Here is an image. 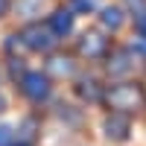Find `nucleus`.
<instances>
[{
	"mask_svg": "<svg viewBox=\"0 0 146 146\" xmlns=\"http://www.w3.org/2000/svg\"><path fill=\"white\" fill-rule=\"evenodd\" d=\"M131 47H135L137 53H143V56H146V35H137V38H135V44H131Z\"/></svg>",
	"mask_w": 146,
	"mask_h": 146,
	"instance_id": "15",
	"label": "nucleus"
},
{
	"mask_svg": "<svg viewBox=\"0 0 146 146\" xmlns=\"http://www.w3.org/2000/svg\"><path fill=\"white\" fill-rule=\"evenodd\" d=\"M18 38L29 47V50H38V53H47V50H53L56 41H58V35L50 29V23H29L27 29H23Z\"/></svg>",
	"mask_w": 146,
	"mask_h": 146,
	"instance_id": "2",
	"label": "nucleus"
},
{
	"mask_svg": "<svg viewBox=\"0 0 146 146\" xmlns=\"http://www.w3.org/2000/svg\"><path fill=\"white\" fill-rule=\"evenodd\" d=\"M9 140H12V129L0 126V146H9Z\"/></svg>",
	"mask_w": 146,
	"mask_h": 146,
	"instance_id": "14",
	"label": "nucleus"
},
{
	"mask_svg": "<svg viewBox=\"0 0 146 146\" xmlns=\"http://www.w3.org/2000/svg\"><path fill=\"white\" fill-rule=\"evenodd\" d=\"M3 108H6V100H3V96H0V111H3Z\"/></svg>",
	"mask_w": 146,
	"mask_h": 146,
	"instance_id": "18",
	"label": "nucleus"
},
{
	"mask_svg": "<svg viewBox=\"0 0 146 146\" xmlns=\"http://www.w3.org/2000/svg\"><path fill=\"white\" fill-rule=\"evenodd\" d=\"M135 23H137V32H140V35H146V12H140V15L135 18Z\"/></svg>",
	"mask_w": 146,
	"mask_h": 146,
	"instance_id": "16",
	"label": "nucleus"
},
{
	"mask_svg": "<svg viewBox=\"0 0 146 146\" xmlns=\"http://www.w3.org/2000/svg\"><path fill=\"white\" fill-rule=\"evenodd\" d=\"M35 120H23V126H21V143H29L32 140V135H35Z\"/></svg>",
	"mask_w": 146,
	"mask_h": 146,
	"instance_id": "12",
	"label": "nucleus"
},
{
	"mask_svg": "<svg viewBox=\"0 0 146 146\" xmlns=\"http://www.w3.org/2000/svg\"><path fill=\"white\" fill-rule=\"evenodd\" d=\"M6 9H9V0H0V18L6 15Z\"/></svg>",
	"mask_w": 146,
	"mask_h": 146,
	"instance_id": "17",
	"label": "nucleus"
},
{
	"mask_svg": "<svg viewBox=\"0 0 146 146\" xmlns=\"http://www.w3.org/2000/svg\"><path fill=\"white\" fill-rule=\"evenodd\" d=\"M94 0H73V12H91Z\"/></svg>",
	"mask_w": 146,
	"mask_h": 146,
	"instance_id": "13",
	"label": "nucleus"
},
{
	"mask_svg": "<svg viewBox=\"0 0 146 146\" xmlns=\"http://www.w3.org/2000/svg\"><path fill=\"white\" fill-rule=\"evenodd\" d=\"M9 73H12V79H18V82H21L29 70L23 67V62H21V58H12V62H9Z\"/></svg>",
	"mask_w": 146,
	"mask_h": 146,
	"instance_id": "11",
	"label": "nucleus"
},
{
	"mask_svg": "<svg viewBox=\"0 0 146 146\" xmlns=\"http://www.w3.org/2000/svg\"><path fill=\"white\" fill-rule=\"evenodd\" d=\"M50 29L62 38V35H70L73 29V9H56L50 15Z\"/></svg>",
	"mask_w": 146,
	"mask_h": 146,
	"instance_id": "7",
	"label": "nucleus"
},
{
	"mask_svg": "<svg viewBox=\"0 0 146 146\" xmlns=\"http://www.w3.org/2000/svg\"><path fill=\"white\" fill-rule=\"evenodd\" d=\"M76 94L82 96V100H88V102H100L102 96H105V91L96 85V79H82L76 85Z\"/></svg>",
	"mask_w": 146,
	"mask_h": 146,
	"instance_id": "8",
	"label": "nucleus"
},
{
	"mask_svg": "<svg viewBox=\"0 0 146 146\" xmlns=\"http://www.w3.org/2000/svg\"><path fill=\"white\" fill-rule=\"evenodd\" d=\"M9 146H29V143H21V140H18V143H9Z\"/></svg>",
	"mask_w": 146,
	"mask_h": 146,
	"instance_id": "19",
	"label": "nucleus"
},
{
	"mask_svg": "<svg viewBox=\"0 0 146 146\" xmlns=\"http://www.w3.org/2000/svg\"><path fill=\"white\" fill-rule=\"evenodd\" d=\"M102 100L117 114H135L146 105V91H143L140 82H120V85H111L105 91Z\"/></svg>",
	"mask_w": 146,
	"mask_h": 146,
	"instance_id": "1",
	"label": "nucleus"
},
{
	"mask_svg": "<svg viewBox=\"0 0 146 146\" xmlns=\"http://www.w3.org/2000/svg\"><path fill=\"white\" fill-rule=\"evenodd\" d=\"M102 131H105L108 140H117V143L129 140V135H131V120H129V114L111 111V114L105 117V123H102Z\"/></svg>",
	"mask_w": 146,
	"mask_h": 146,
	"instance_id": "4",
	"label": "nucleus"
},
{
	"mask_svg": "<svg viewBox=\"0 0 146 146\" xmlns=\"http://www.w3.org/2000/svg\"><path fill=\"white\" fill-rule=\"evenodd\" d=\"M105 50H108V38H102L100 32H85L79 38V53L88 58H100L105 56Z\"/></svg>",
	"mask_w": 146,
	"mask_h": 146,
	"instance_id": "5",
	"label": "nucleus"
},
{
	"mask_svg": "<svg viewBox=\"0 0 146 146\" xmlns=\"http://www.w3.org/2000/svg\"><path fill=\"white\" fill-rule=\"evenodd\" d=\"M100 21H102L105 29H120V27H123V9H120V6H105Z\"/></svg>",
	"mask_w": 146,
	"mask_h": 146,
	"instance_id": "9",
	"label": "nucleus"
},
{
	"mask_svg": "<svg viewBox=\"0 0 146 146\" xmlns=\"http://www.w3.org/2000/svg\"><path fill=\"white\" fill-rule=\"evenodd\" d=\"M108 76H114V79H120V76H129L131 73V67H135V62H131V50H114L111 56H108Z\"/></svg>",
	"mask_w": 146,
	"mask_h": 146,
	"instance_id": "6",
	"label": "nucleus"
},
{
	"mask_svg": "<svg viewBox=\"0 0 146 146\" xmlns=\"http://www.w3.org/2000/svg\"><path fill=\"white\" fill-rule=\"evenodd\" d=\"M47 73H53V76H70L73 73V62L67 56H53L50 62H47Z\"/></svg>",
	"mask_w": 146,
	"mask_h": 146,
	"instance_id": "10",
	"label": "nucleus"
},
{
	"mask_svg": "<svg viewBox=\"0 0 146 146\" xmlns=\"http://www.w3.org/2000/svg\"><path fill=\"white\" fill-rule=\"evenodd\" d=\"M18 85H21V94L27 96L29 102H44L47 96H50V79H47L41 70H29Z\"/></svg>",
	"mask_w": 146,
	"mask_h": 146,
	"instance_id": "3",
	"label": "nucleus"
}]
</instances>
